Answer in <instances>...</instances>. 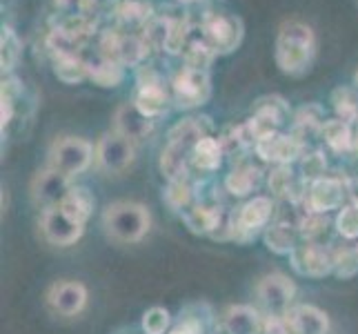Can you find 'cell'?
<instances>
[{
	"mask_svg": "<svg viewBox=\"0 0 358 334\" xmlns=\"http://www.w3.org/2000/svg\"><path fill=\"white\" fill-rule=\"evenodd\" d=\"M263 334H296L289 314H267L263 321Z\"/></svg>",
	"mask_w": 358,
	"mask_h": 334,
	"instance_id": "obj_45",
	"label": "cell"
},
{
	"mask_svg": "<svg viewBox=\"0 0 358 334\" xmlns=\"http://www.w3.org/2000/svg\"><path fill=\"white\" fill-rule=\"evenodd\" d=\"M252 111H254V114H263V116L271 118L278 127H282L292 118V107H289V103L282 96H278V94L261 96L254 103Z\"/></svg>",
	"mask_w": 358,
	"mask_h": 334,
	"instance_id": "obj_34",
	"label": "cell"
},
{
	"mask_svg": "<svg viewBox=\"0 0 358 334\" xmlns=\"http://www.w3.org/2000/svg\"><path fill=\"white\" fill-rule=\"evenodd\" d=\"M43 237L58 247L73 245L85 232V223L76 221L71 214H67L63 207H49L43 212L41 218Z\"/></svg>",
	"mask_w": 358,
	"mask_h": 334,
	"instance_id": "obj_12",
	"label": "cell"
},
{
	"mask_svg": "<svg viewBox=\"0 0 358 334\" xmlns=\"http://www.w3.org/2000/svg\"><path fill=\"white\" fill-rule=\"evenodd\" d=\"M216 58H218V54L203 39H192L187 49L182 52L185 67L201 69V71H209V67H212Z\"/></svg>",
	"mask_w": 358,
	"mask_h": 334,
	"instance_id": "obj_36",
	"label": "cell"
},
{
	"mask_svg": "<svg viewBox=\"0 0 358 334\" xmlns=\"http://www.w3.org/2000/svg\"><path fill=\"white\" fill-rule=\"evenodd\" d=\"M334 254V274L338 279H352L358 274V247L343 245L331 250Z\"/></svg>",
	"mask_w": 358,
	"mask_h": 334,
	"instance_id": "obj_38",
	"label": "cell"
},
{
	"mask_svg": "<svg viewBox=\"0 0 358 334\" xmlns=\"http://www.w3.org/2000/svg\"><path fill=\"white\" fill-rule=\"evenodd\" d=\"M354 85H356V90H358V69H356V74H354Z\"/></svg>",
	"mask_w": 358,
	"mask_h": 334,
	"instance_id": "obj_49",
	"label": "cell"
},
{
	"mask_svg": "<svg viewBox=\"0 0 358 334\" xmlns=\"http://www.w3.org/2000/svg\"><path fill=\"white\" fill-rule=\"evenodd\" d=\"M47 303L60 316H76L87 305V288L80 281L54 283L47 294Z\"/></svg>",
	"mask_w": 358,
	"mask_h": 334,
	"instance_id": "obj_16",
	"label": "cell"
},
{
	"mask_svg": "<svg viewBox=\"0 0 358 334\" xmlns=\"http://www.w3.org/2000/svg\"><path fill=\"white\" fill-rule=\"evenodd\" d=\"M205 136H212V123H209L207 116H194V118H185L176 123V125L169 130V143L192 152L194 145L201 139H205Z\"/></svg>",
	"mask_w": 358,
	"mask_h": 334,
	"instance_id": "obj_18",
	"label": "cell"
},
{
	"mask_svg": "<svg viewBox=\"0 0 358 334\" xmlns=\"http://www.w3.org/2000/svg\"><path fill=\"white\" fill-rule=\"evenodd\" d=\"M256 296L267 310V314H289L296 296V286L285 274H267L258 281Z\"/></svg>",
	"mask_w": 358,
	"mask_h": 334,
	"instance_id": "obj_11",
	"label": "cell"
},
{
	"mask_svg": "<svg viewBox=\"0 0 358 334\" xmlns=\"http://www.w3.org/2000/svg\"><path fill=\"white\" fill-rule=\"evenodd\" d=\"M192 196L194 190L187 179H176L169 181L167 192H165V201L171 209H189L192 207Z\"/></svg>",
	"mask_w": 358,
	"mask_h": 334,
	"instance_id": "obj_40",
	"label": "cell"
},
{
	"mask_svg": "<svg viewBox=\"0 0 358 334\" xmlns=\"http://www.w3.org/2000/svg\"><path fill=\"white\" fill-rule=\"evenodd\" d=\"M169 334H199V332H196L192 326H187V323H182V326H178V328H174V330H171Z\"/></svg>",
	"mask_w": 358,
	"mask_h": 334,
	"instance_id": "obj_47",
	"label": "cell"
},
{
	"mask_svg": "<svg viewBox=\"0 0 358 334\" xmlns=\"http://www.w3.org/2000/svg\"><path fill=\"white\" fill-rule=\"evenodd\" d=\"M331 107L336 111V118L352 125L358 120V90L350 85H341L331 92Z\"/></svg>",
	"mask_w": 358,
	"mask_h": 334,
	"instance_id": "obj_35",
	"label": "cell"
},
{
	"mask_svg": "<svg viewBox=\"0 0 358 334\" xmlns=\"http://www.w3.org/2000/svg\"><path fill=\"white\" fill-rule=\"evenodd\" d=\"M345 196H348V185H345L341 179L323 176L318 181H312L305 201H307V207H310V212L327 214L331 209L343 207Z\"/></svg>",
	"mask_w": 358,
	"mask_h": 334,
	"instance_id": "obj_15",
	"label": "cell"
},
{
	"mask_svg": "<svg viewBox=\"0 0 358 334\" xmlns=\"http://www.w3.org/2000/svg\"><path fill=\"white\" fill-rule=\"evenodd\" d=\"M98 54L109 60H116V63L125 67L138 69L141 65H145V60L152 54V49L145 43L141 34H122L118 29H109L101 34Z\"/></svg>",
	"mask_w": 358,
	"mask_h": 334,
	"instance_id": "obj_5",
	"label": "cell"
},
{
	"mask_svg": "<svg viewBox=\"0 0 358 334\" xmlns=\"http://www.w3.org/2000/svg\"><path fill=\"white\" fill-rule=\"evenodd\" d=\"M171 323V314L165 307H152L143 314V330L145 334H165Z\"/></svg>",
	"mask_w": 358,
	"mask_h": 334,
	"instance_id": "obj_44",
	"label": "cell"
},
{
	"mask_svg": "<svg viewBox=\"0 0 358 334\" xmlns=\"http://www.w3.org/2000/svg\"><path fill=\"white\" fill-rule=\"evenodd\" d=\"M292 267L301 277L310 279H323L329 272H334V254L331 247H325L320 241H305L289 254Z\"/></svg>",
	"mask_w": 358,
	"mask_h": 334,
	"instance_id": "obj_10",
	"label": "cell"
},
{
	"mask_svg": "<svg viewBox=\"0 0 358 334\" xmlns=\"http://www.w3.org/2000/svg\"><path fill=\"white\" fill-rule=\"evenodd\" d=\"M134 103L145 116L158 118L165 116L167 109L171 105V90L167 88V83L156 67L152 65H141L136 69V96Z\"/></svg>",
	"mask_w": 358,
	"mask_h": 334,
	"instance_id": "obj_3",
	"label": "cell"
},
{
	"mask_svg": "<svg viewBox=\"0 0 358 334\" xmlns=\"http://www.w3.org/2000/svg\"><path fill=\"white\" fill-rule=\"evenodd\" d=\"M152 225L150 209L141 203L131 201H116L107 205L103 214L105 232L118 243H136L141 241Z\"/></svg>",
	"mask_w": 358,
	"mask_h": 334,
	"instance_id": "obj_2",
	"label": "cell"
},
{
	"mask_svg": "<svg viewBox=\"0 0 358 334\" xmlns=\"http://www.w3.org/2000/svg\"><path fill=\"white\" fill-rule=\"evenodd\" d=\"M167 29H169V16H154L145 25L141 36L145 43L150 45L152 52H165V41H167Z\"/></svg>",
	"mask_w": 358,
	"mask_h": 334,
	"instance_id": "obj_39",
	"label": "cell"
},
{
	"mask_svg": "<svg viewBox=\"0 0 358 334\" xmlns=\"http://www.w3.org/2000/svg\"><path fill=\"white\" fill-rule=\"evenodd\" d=\"M73 188L71 179L60 174V172L47 167L34 176L31 181V199L36 205H43L45 209L49 207H58L65 201V196Z\"/></svg>",
	"mask_w": 358,
	"mask_h": 334,
	"instance_id": "obj_14",
	"label": "cell"
},
{
	"mask_svg": "<svg viewBox=\"0 0 358 334\" xmlns=\"http://www.w3.org/2000/svg\"><path fill=\"white\" fill-rule=\"evenodd\" d=\"M20 56H22L20 36L9 25H3V29H0V69H3V74L9 76L18 67Z\"/></svg>",
	"mask_w": 358,
	"mask_h": 334,
	"instance_id": "obj_33",
	"label": "cell"
},
{
	"mask_svg": "<svg viewBox=\"0 0 358 334\" xmlns=\"http://www.w3.org/2000/svg\"><path fill=\"white\" fill-rule=\"evenodd\" d=\"M356 143H358V120H356Z\"/></svg>",
	"mask_w": 358,
	"mask_h": 334,
	"instance_id": "obj_50",
	"label": "cell"
},
{
	"mask_svg": "<svg viewBox=\"0 0 358 334\" xmlns=\"http://www.w3.org/2000/svg\"><path fill=\"white\" fill-rule=\"evenodd\" d=\"M274 216V201L269 196H254L247 201L238 214L231 221V239L252 241L258 232H265L269 228V221Z\"/></svg>",
	"mask_w": 358,
	"mask_h": 334,
	"instance_id": "obj_8",
	"label": "cell"
},
{
	"mask_svg": "<svg viewBox=\"0 0 358 334\" xmlns=\"http://www.w3.org/2000/svg\"><path fill=\"white\" fill-rule=\"evenodd\" d=\"M201 39L214 49L218 56L236 52L245 39V25L234 14H212L203 20Z\"/></svg>",
	"mask_w": 358,
	"mask_h": 334,
	"instance_id": "obj_7",
	"label": "cell"
},
{
	"mask_svg": "<svg viewBox=\"0 0 358 334\" xmlns=\"http://www.w3.org/2000/svg\"><path fill=\"white\" fill-rule=\"evenodd\" d=\"M114 132L122 134L131 143H138L154 132V118L145 116L134 101L122 103L114 114Z\"/></svg>",
	"mask_w": 358,
	"mask_h": 334,
	"instance_id": "obj_17",
	"label": "cell"
},
{
	"mask_svg": "<svg viewBox=\"0 0 358 334\" xmlns=\"http://www.w3.org/2000/svg\"><path fill=\"white\" fill-rule=\"evenodd\" d=\"M301 176L305 181H318V179H323L327 176V158L323 152H305L301 156Z\"/></svg>",
	"mask_w": 358,
	"mask_h": 334,
	"instance_id": "obj_41",
	"label": "cell"
},
{
	"mask_svg": "<svg viewBox=\"0 0 358 334\" xmlns=\"http://www.w3.org/2000/svg\"><path fill=\"white\" fill-rule=\"evenodd\" d=\"M301 237L305 241H320L323 234L327 232V214H318V212H310L303 221H301Z\"/></svg>",
	"mask_w": 358,
	"mask_h": 334,
	"instance_id": "obj_43",
	"label": "cell"
},
{
	"mask_svg": "<svg viewBox=\"0 0 358 334\" xmlns=\"http://www.w3.org/2000/svg\"><path fill=\"white\" fill-rule=\"evenodd\" d=\"M192 34V25L185 18H169V29H167V41H165V52L169 56H182L187 49Z\"/></svg>",
	"mask_w": 358,
	"mask_h": 334,
	"instance_id": "obj_37",
	"label": "cell"
},
{
	"mask_svg": "<svg viewBox=\"0 0 358 334\" xmlns=\"http://www.w3.org/2000/svg\"><path fill=\"white\" fill-rule=\"evenodd\" d=\"M58 207H63L67 214H71L76 221L80 223H87L90 216L94 214V207H96V199L94 194L87 188H80V185H73L69 190V194L65 196V201L60 203Z\"/></svg>",
	"mask_w": 358,
	"mask_h": 334,
	"instance_id": "obj_32",
	"label": "cell"
},
{
	"mask_svg": "<svg viewBox=\"0 0 358 334\" xmlns=\"http://www.w3.org/2000/svg\"><path fill=\"white\" fill-rule=\"evenodd\" d=\"M223 156H225V150H223V143L220 139H214V136H205L199 143L194 145L192 150V163L203 169V172H214L220 167L223 163Z\"/></svg>",
	"mask_w": 358,
	"mask_h": 334,
	"instance_id": "obj_28",
	"label": "cell"
},
{
	"mask_svg": "<svg viewBox=\"0 0 358 334\" xmlns=\"http://www.w3.org/2000/svg\"><path fill=\"white\" fill-rule=\"evenodd\" d=\"M87 65H90V81L98 88H118V85L125 81V65L116 63V60H109L105 56H101L96 52L94 58H87Z\"/></svg>",
	"mask_w": 358,
	"mask_h": 334,
	"instance_id": "obj_19",
	"label": "cell"
},
{
	"mask_svg": "<svg viewBox=\"0 0 358 334\" xmlns=\"http://www.w3.org/2000/svg\"><path fill=\"white\" fill-rule=\"evenodd\" d=\"M169 90L171 103L176 109H196L207 105V101L212 98V78H209V71L182 67L169 83Z\"/></svg>",
	"mask_w": 358,
	"mask_h": 334,
	"instance_id": "obj_6",
	"label": "cell"
},
{
	"mask_svg": "<svg viewBox=\"0 0 358 334\" xmlns=\"http://www.w3.org/2000/svg\"><path fill=\"white\" fill-rule=\"evenodd\" d=\"M223 326L229 334H258L263 332V321L250 305H231L223 316Z\"/></svg>",
	"mask_w": 358,
	"mask_h": 334,
	"instance_id": "obj_23",
	"label": "cell"
},
{
	"mask_svg": "<svg viewBox=\"0 0 358 334\" xmlns=\"http://www.w3.org/2000/svg\"><path fill=\"white\" fill-rule=\"evenodd\" d=\"M94 158L96 147L90 141L78 139V136H63L49 147V167L69 179L83 174Z\"/></svg>",
	"mask_w": 358,
	"mask_h": 334,
	"instance_id": "obj_4",
	"label": "cell"
},
{
	"mask_svg": "<svg viewBox=\"0 0 358 334\" xmlns=\"http://www.w3.org/2000/svg\"><path fill=\"white\" fill-rule=\"evenodd\" d=\"M54 74L60 83L78 85L83 81H90V65L87 58L83 56H56L52 58Z\"/></svg>",
	"mask_w": 358,
	"mask_h": 334,
	"instance_id": "obj_29",
	"label": "cell"
},
{
	"mask_svg": "<svg viewBox=\"0 0 358 334\" xmlns=\"http://www.w3.org/2000/svg\"><path fill=\"white\" fill-rule=\"evenodd\" d=\"M269 190L274 192V196H280V199H299V196H307V192L303 190V176H296L292 165H276L269 174Z\"/></svg>",
	"mask_w": 358,
	"mask_h": 334,
	"instance_id": "obj_25",
	"label": "cell"
},
{
	"mask_svg": "<svg viewBox=\"0 0 358 334\" xmlns=\"http://www.w3.org/2000/svg\"><path fill=\"white\" fill-rule=\"evenodd\" d=\"M299 237H301V230H296L289 223H271L263 232L267 250L280 256L292 254L296 247H299Z\"/></svg>",
	"mask_w": 358,
	"mask_h": 334,
	"instance_id": "obj_22",
	"label": "cell"
},
{
	"mask_svg": "<svg viewBox=\"0 0 358 334\" xmlns=\"http://www.w3.org/2000/svg\"><path fill=\"white\" fill-rule=\"evenodd\" d=\"M152 18H154V7L147 0H122L116 7V20L122 27L143 32V27Z\"/></svg>",
	"mask_w": 358,
	"mask_h": 334,
	"instance_id": "obj_26",
	"label": "cell"
},
{
	"mask_svg": "<svg viewBox=\"0 0 358 334\" xmlns=\"http://www.w3.org/2000/svg\"><path fill=\"white\" fill-rule=\"evenodd\" d=\"M325 109L323 105L318 103H307L303 107L296 109L294 114V136L303 143L301 136H307V134H318L320 136V127L325 125Z\"/></svg>",
	"mask_w": 358,
	"mask_h": 334,
	"instance_id": "obj_30",
	"label": "cell"
},
{
	"mask_svg": "<svg viewBox=\"0 0 358 334\" xmlns=\"http://www.w3.org/2000/svg\"><path fill=\"white\" fill-rule=\"evenodd\" d=\"M134 143L118 132H107L96 143V163L107 174H120L134 163Z\"/></svg>",
	"mask_w": 358,
	"mask_h": 334,
	"instance_id": "obj_9",
	"label": "cell"
},
{
	"mask_svg": "<svg viewBox=\"0 0 358 334\" xmlns=\"http://www.w3.org/2000/svg\"><path fill=\"white\" fill-rule=\"evenodd\" d=\"M348 196L352 199V205H358V176L356 179H348Z\"/></svg>",
	"mask_w": 358,
	"mask_h": 334,
	"instance_id": "obj_46",
	"label": "cell"
},
{
	"mask_svg": "<svg viewBox=\"0 0 358 334\" xmlns=\"http://www.w3.org/2000/svg\"><path fill=\"white\" fill-rule=\"evenodd\" d=\"M336 232L343 239H358V205H343L336 216Z\"/></svg>",
	"mask_w": 358,
	"mask_h": 334,
	"instance_id": "obj_42",
	"label": "cell"
},
{
	"mask_svg": "<svg viewBox=\"0 0 358 334\" xmlns=\"http://www.w3.org/2000/svg\"><path fill=\"white\" fill-rule=\"evenodd\" d=\"M185 223L196 234H212V237H216L220 223H223V212L218 207L194 205L185 212Z\"/></svg>",
	"mask_w": 358,
	"mask_h": 334,
	"instance_id": "obj_27",
	"label": "cell"
},
{
	"mask_svg": "<svg viewBox=\"0 0 358 334\" xmlns=\"http://www.w3.org/2000/svg\"><path fill=\"white\" fill-rule=\"evenodd\" d=\"M276 65L292 78H301L312 69L316 58V36L310 25L301 20H285L276 36Z\"/></svg>",
	"mask_w": 358,
	"mask_h": 334,
	"instance_id": "obj_1",
	"label": "cell"
},
{
	"mask_svg": "<svg viewBox=\"0 0 358 334\" xmlns=\"http://www.w3.org/2000/svg\"><path fill=\"white\" fill-rule=\"evenodd\" d=\"M189 160H192L189 150L167 143L163 154H160V172H163V176H167V181L187 179V163Z\"/></svg>",
	"mask_w": 358,
	"mask_h": 334,
	"instance_id": "obj_31",
	"label": "cell"
},
{
	"mask_svg": "<svg viewBox=\"0 0 358 334\" xmlns=\"http://www.w3.org/2000/svg\"><path fill=\"white\" fill-rule=\"evenodd\" d=\"M256 154L261 156L265 163H274V165H292L294 160H301L305 154V145L296 139L294 134H271L265 136L256 143Z\"/></svg>",
	"mask_w": 358,
	"mask_h": 334,
	"instance_id": "obj_13",
	"label": "cell"
},
{
	"mask_svg": "<svg viewBox=\"0 0 358 334\" xmlns=\"http://www.w3.org/2000/svg\"><path fill=\"white\" fill-rule=\"evenodd\" d=\"M289 321L296 334H327L329 319L323 310L314 305H299L289 310Z\"/></svg>",
	"mask_w": 358,
	"mask_h": 334,
	"instance_id": "obj_21",
	"label": "cell"
},
{
	"mask_svg": "<svg viewBox=\"0 0 358 334\" xmlns=\"http://www.w3.org/2000/svg\"><path fill=\"white\" fill-rule=\"evenodd\" d=\"M356 247H358V243H356Z\"/></svg>",
	"mask_w": 358,
	"mask_h": 334,
	"instance_id": "obj_51",
	"label": "cell"
},
{
	"mask_svg": "<svg viewBox=\"0 0 358 334\" xmlns=\"http://www.w3.org/2000/svg\"><path fill=\"white\" fill-rule=\"evenodd\" d=\"M320 139H323L329 150L338 156L348 154L356 145V139L352 134V125L341 120V118H327L325 125L320 127Z\"/></svg>",
	"mask_w": 358,
	"mask_h": 334,
	"instance_id": "obj_24",
	"label": "cell"
},
{
	"mask_svg": "<svg viewBox=\"0 0 358 334\" xmlns=\"http://www.w3.org/2000/svg\"><path fill=\"white\" fill-rule=\"evenodd\" d=\"M178 3H185V5H189V3H201V0H178Z\"/></svg>",
	"mask_w": 358,
	"mask_h": 334,
	"instance_id": "obj_48",
	"label": "cell"
},
{
	"mask_svg": "<svg viewBox=\"0 0 358 334\" xmlns=\"http://www.w3.org/2000/svg\"><path fill=\"white\" fill-rule=\"evenodd\" d=\"M261 181H263V172L250 165V163H241L234 167L227 179H225V188L231 196H250L254 194L258 188H261Z\"/></svg>",
	"mask_w": 358,
	"mask_h": 334,
	"instance_id": "obj_20",
	"label": "cell"
}]
</instances>
